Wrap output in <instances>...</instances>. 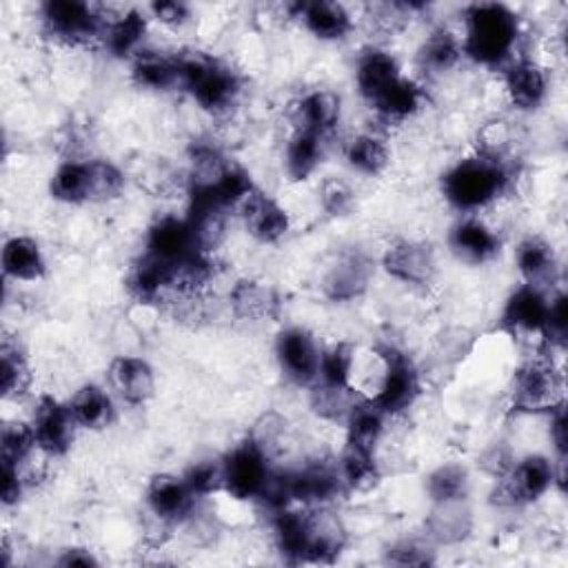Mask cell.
<instances>
[{"mask_svg": "<svg viewBox=\"0 0 568 568\" xmlns=\"http://www.w3.org/2000/svg\"><path fill=\"white\" fill-rule=\"evenodd\" d=\"M564 470L557 462L544 455H526L510 464V468L499 477V495L510 506H521L544 497L552 484L561 481Z\"/></svg>", "mask_w": 568, "mask_h": 568, "instance_id": "ba28073f", "label": "cell"}, {"mask_svg": "<svg viewBox=\"0 0 568 568\" xmlns=\"http://www.w3.org/2000/svg\"><path fill=\"white\" fill-rule=\"evenodd\" d=\"M515 266L526 280L524 284L544 288L555 280L559 262L550 242L539 235H528L515 248Z\"/></svg>", "mask_w": 568, "mask_h": 568, "instance_id": "d4e9b609", "label": "cell"}, {"mask_svg": "<svg viewBox=\"0 0 568 568\" xmlns=\"http://www.w3.org/2000/svg\"><path fill=\"white\" fill-rule=\"evenodd\" d=\"M273 473L271 457L246 439L222 459V490L233 499H262Z\"/></svg>", "mask_w": 568, "mask_h": 568, "instance_id": "52a82bcc", "label": "cell"}, {"mask_svg": "<svg viewBox=\"0 0 568 568\" xmlns=\"http://www.w3.org/2000/svg\"><path fill=\"white\" fill-rule=\"evenodd\" d=\"M550 297L544 288L532 284H521L508 297L501 322L515 335H539L544 339L548 322Z\"/></svg>", "mask_w": 568, "mask_h": 568, "instance_id": "5bb4252c", "label": "cell"}, {"mask_svg": "<svg viewBox=\"0 0 568 568\" xmlns=\"http://www.w3.org/2000/svg\"><path fill=\"white\" fill-rule=\"evenodd\" d=\"M146 508L162 524H178L186 519L195 508V493L184 477L160 473L146 486Z\"/></svg>", "mask_w": 568, "mask_h": 568, "instance_id": "9a60e30c", "label": "cell"}, {"mask_svg": "<svg viewBox=\"0 0 568 568\" xmlns=\"http://www.w3.org/2000/svg\"><path fill=\"white\" fill-rule=\"evenodd\" d=\"M51 195L67 204L91 202V160H64L51 175Z\"/></svg>", "mask_w": 568, "mask_h": 568, "instance_id": "d6a6232c", "label": "cell"}, {"mask_svg": "<svg viewBox=\"0 0 568 568\" xmlns=\"http://www.w3.org/2000/svg\"><path fill=\"white\" fill-rule=\"evenodd\" d=\"M384 271L404 284H428L437 273V257L430 244L419 240H399L382 257Z\"/></svg>", "mask_w": 568, "mask_h": 568, "instance_id": "4fadbf2b", "label": "cell"}, {"mask_svg": "<svg viewBox=\"0 0 568 568\" xmlns=\"http://www.w3.org/2000/svg\"><path fill=\"white\" fill-rule=\"evenodd\" d=\"M195 497H209L222 490V459H200L182 475Z\"/></svg>", "mask_w": 568, "mask_h": 568, "instance_id": "60d3db41", "label": "cell"}, {"mask_svg": "<svg viewBox=\"0 0 568 568\" xmlns=\"http://www.w3.org/2000/svg\"><path fill=\"white\" fill-rule=\"evenodd\" d=\"M399 75L397 58L379 47L362 51L355 62V87L368 104L377 100Z\"/></svg>", "mask_w": 568, "mask_h": 568, "instance_id": "7402d4cb", "label": "cell"}, {"mask_svg": "<svg viewBox=\"0 0 568 568\" xmlns=\"http://www.w3.org/2000/svg\"><path fill=\"white\" fill-rule=\"evenodd\" d=\"M240 215L244 220V229L248 231V235L262 244L280 242L291 229L286 209L277 200H273L260 191H255L240 206Z\"/></svg>", "mask_w": 568, "mask_h": 568, "instance_id": "2e32d148", "label": "cell"}, {"mask_svg": "<svg viewBox=\"0 0 568 568\" xmlns=\"http://www.w3.org/2000/svg\"><path fill=\"white\" fill-rule=\"evenodd\" d=\"M344 155L348 166L362 175H379L390 160L386 140L373 131H364L351 138L344 149Z\"/></svg>", "mask_w": 568, "mask_h": 568, "instance_id": "836d02e7", "label": "cell"}, {"mask_svg": "<svg viewBox=\"0 0 568 568\" xmlns=\"http://www.w3.org/2000/svg\"><path fill=\"white\" fill-rule=\"evenodd\" d=\"M0 388L4 399H20L31 388V366L18 342L4 339L0 348Z\"/></svg>", "mask_w": 568, "mask_h": 568, "instance_id": "e575fe53", "label": "cell"}, {"mask_svg": "<svg viewBox=\"0 0 568 568\" xmlns=\"http://www.w3.org/2000/svg\"><path fill=\"white\" fill-rule=\"evenodd\" d=\"M426 102V91L419 82L399 75L377 100L371 102L375 115L386 124H402L417 115Z\"/></svg>", "mask_w": 568, "mask_h": 568, "instance_id": "cb8c5ba5", "label": "cell"}, {"mask_svg": "<svg viewBox=\"0 0 568 568\" xmlns=\"http://www.w3.org/2000/svg\"><path fill=\"white\" fill-rule=\"evenodd\" d=\"M288 11L306 27L308 33L326 42L342 40L353 29L351 11L339 2H297L288 4Z\"/></svg>", "mask_w": 568, "mask_h": 568, "instance_id": "ffe728a7", "label": "cell"}, {"mask_svg": "<svg viewBox=\"0 0 568 568\" xmlns=\"http://www.w3.org/2000/svg\"><path fill=\"white\" fill-rule=\"evenodd\" d=\"M342 118V100L331 89H311L293 104L295 129L328 138Z\"/></svg>", "mask_w": 568, "mask_h": 568, "instance_id": "e0dca14e", "label": "cell"}, {"mask_svg": "<svg viewBox=\"0 0 568 568\" xmlns=\"http://www.w3.org/2000/svg\"><path fill=\"white\" fill-rule=\"evenodd\" d=\"M275 357L286 379L295 386H313L317 382L322 351L306 328H284L275 342Z\"/></svg>", "mask_w": 568, "mask_h": 568, "instance_id": "9c48e42d", "label": "cell"}, {"mask_svg": "<svg viewBox=\"0 0 568 568\" xmlns=\"http://www.w3.org/2000/svg\"><path fill=\"white\" fill-rule=\"evenodd\" d=\"M131 78L146 91H166L178 87V58L140 49L131 62Z\"/></svg>", "mask_w": 568, "mask_h": 568, "instance_id": "4dcf8cb0", "label": "cell"}, {"mask_svg": "<svg viewBox=\"0 0 568 568\" xmlns=\"http://www.w3.org/2000/svg\"><path fill=\"white\" fill-rule=\"evenodd\" d=\"M388 561L397 566H424V564H430L433 557L424 544L415 539H404L388 548Z\"/></svg>", "mask_w": 568, "mask_h": 568, "instance_id": "7bdbcfd3", "label": "cell"}, {"mask_svg": "<svg viewBox=\"0 0 568 568\" xmlns=\"http://www.w3.org/2000/svg\"><path fill=\"white\" fill-rule=\"evenodd\" d=\"M178 58V87L209 113H226L240 95V78L220 60L204 53Z\"/></svg>", "mask_w": 568, "mask_h": 568, "instance_id": "3957f363", "label": "cell"}, {"mask_svg": "<svg viewBox=\"0 0 568 568\" xmlns=\"http://www.w3.org/2000/svg\"><path fill=\"white\" fill-rule=\"evenodd\" d=\"M326 140L328 138L317 135L313 131L295 129L293 135L286 140V146H284V171H286V175L291 180H297V182L313 175L315 169L320 166L322 158H324Z\"/></svg>", "mask_w": 568, "mask_h": 568, "instance_id": "f1b7e54d", "label": "cell"}, {"mask_svg": "<svg viewBox=\"0 0 568 568\" xmlns=\"http://www.w3.org/2000/svg\"><path fill=\"white\" fill-rule=\"evenodd\" d=\"M36 446V437L29 422L11 419L4 422L0 433V462H13V464H29Z\"/></svg>", "mask_w": 568, "mask_h": 568, "instance_id": "f35d334b", "label": "cell"}, {"mask_svg": "<svg viewBox=\"0 0 568 568\" xmlns=\"http://www.w3.org/2000/svg\"><path fill=\"white\" fill-rule=\"evenodd\" d=\"M100 7L78 0H49L40 7V22L44 31L69 47H82L91 40H102L106 27Z\"/></svg>", "mask_w": 568, "mask_h": 568, "instance_id": "5b68a950", "label": "cell"}, {"mask_svg": "<svg viewBox=\"0 0 568 568\" xmlns=\"http://www.w3.org/2000/svg\"><path fill=\"white\" fill-rule=\"evenodd\" d=\"M0 262L4 277L13 282H36L47 271L40 244L29 235H11L2 246Z\"/></svg>", "mask_w": 568, "mask_h": 568, "instance_id": "484cf974", "label": "cell"}, {"mask_svg": "<svg viewBox=\"0 0 568 568\" xmlns=\"http://www.w3.org/2000/svg\"><path fill=\"white\" fill-rule=\"evenodd\" d=\"M353 375H355V348L351 344L337 342L326 351H322L320 375L315 384L331 386V388H353Z\"/></svg>", "mask_w": 568, "mask_h": 568, "instance_id": "8d00e7d4", "label": "cell"}, {"mask_svg": "<svg viewBox=\"0 0 568 568\" xmlns=\"http://www.w3.org/2000/svg\"><path fill=\"white\" fill-rule=\"evenodd\" d=\"M146 38V18L138 9H124L106 20L102 42L109 53L118 58H133Z\"/></svg>", "mask_w": 568, "mask_h": 568, "instance_id": "83f0119b", "label": "cell"}, {"mask_svg": "<svg viewBox=\"0 0 568 568\" xmlns=\"http://www.w3.org/2000/svg\"><path fill=\"white\" fill-rule=\"evenodd\" d=\"M229 306L231 311L251 322H264L273 320L280 313V297L273 286H268L262 280L244 277L237 280L229 291Z\"/></svg>", "mask_w": 568, "mask_h": 568, "instance_id": "603a6c76", "label": "cell"}, {"mask_svg": "<svg viewBox=\"0 0 568 568\" xmlns=\"http://www.w3.org/2000/svg\"><path fill=\"white\" fill-rule=\"evenodd\" d=\"M149 9H151V16L169 29H180L191 18L189 7L184 2H178V0H160V2H153Z\"/></svg>", "mask_w": 568, "mask_h": 568, "instance_id": "ee69618b", "label": "cell"}, {"mask_svg": "<svg viewBox=\"0 0 568 568\" xmlns=\"http://www.w3.org/2000/svg\"><path fill=\"white\" fill-rule=\"evenodd\" d=\"M109 382L118 397L131 406L146 404L155 393V375L146 359L120 355L109 366Z\"/></svg>", "mask_w": 568, "mask_h": 568, "instance_id": "d6986e66", "label": "cell"}, {"mask_svg": "<svg viewBox=\"0 0 568 568\" xmlns=\"http://www.w3.org/2000/svg\"><path fill=\"white\" fill-rule=\"evenodd\" d=\"M353 200H355V193L353 189L339 180V178H331L322 184V191H320V202H322V209L331 215H344L351 211L353 206Z\"/></svg>", "mask_w": 568, "mask_h": 568, "instance_id": "b9f144b4", "label": "cell"}, {"mask_svg": "<svg viewBox=\"0 0 568 568\" xmlns=\"http://www.w3.org/2000/svg\"><path fill=\"white\" fill-rule=\"evenodd\" d=\"M60 566H95L98 559L84 550V548H67L62 550V557L58 559Z\"/></svg>", "mask_w": 568, "mask_h": 568, "instance_id": "f6af8a7d", "label": "cell"}, {"mask_svg": "<svg viewBox=\"0 0 568 568\" xmlns=\"http://www.w3.org/2000/svg\"><path fill=\"white\" fill-rule=\"evenodd\" d=\"M462 49L473 62L488 69H504L517 58L521 27L517 16L499 2H477L464 9Z\"/></svg>", "mask_w": 568, "mask_h": 568, "instance_id": "6da1fadb", "label": "cell"}, {"mask_svg": "<svg viewBox=\"0 0 568 568\" xmlns=\"http://www.w3.org/2000/svg\"><path fill=\"white\" fill-rule=\"evenodd\" d=\"M510 180L513 175L506 160L477 153L455 162L442 175V193L457 211L477 213L501 197Z\"/></svg>", "mask_w": 568, "mask_h": 568, "instance_id": "7a4b0ae2", "label": "cell"}, {"mask_svg": "<svg viewBox=\"0 0 568 568\" xmlns=\"http://www.w3.org/2000/svg\"><path fill=\"white\" fill-rule=\"evenodd\" d=\"M36 446L47 457H60L69 450L75 433V422L69 413V406L58 402L53 395L38 397L33 413L29 417Z\"/></svg>", "mask_w": 568, "mask_h": 568, "instance_id": "30bf717a", "label": "cell"}, {"mask_svg": "<svg viewBox=\"0 0 568 568\" xmlns=\"http://www.w3.org/2000/svg\"><path fill=\"white\" fill-rule=\"evenodd\" d=\"M510 399L515 410L550 413L564 404V377L550 357L524 362L513 377Z\"/></svg>", "mask_w": 568, "mask_h": 568, "instance_id": "277c9868", "label": "cell"}, {"mask_svg": "<svg viewBox=\"0 0 568 568\" xmlns=\"http://www.w3.org/2000/svg\"><path fill=\"white\" fill-rule=\"evenodd\" d=\"M426 528H428V535L439 544L462 541L473 528V515L466 506V499L435 504L426 521Z\"/></svg>", "mask_w": 568, "mask_h": 568, "instance_id": "1f68e13d", "label": "cell"}, {"mask_svg": "<svg viewBox=\"0 0 568 568\" xmlns=\"http://www.w3.org/2000/svg\"><path fill=\"white\" fill-rule=\"evenodd\" d=\"M144 253L166 264H180L204 251H200L186 215H162L146 233Z\"/></svg>", "mask_w": 568, "mask_h": 568, "instance_id": "7c38bea8", "label": "cell"}, {"mask_svg": "<svg viewBox=\"0 0 568 568\" xmlns=\"http://www.w3.org/2000/svg\"><path fill=\"white\" fill-rule=\"evenodd\" d=\"M335 466H337L344 488H351V490H364V488L373 486L379 477L375 450H366L359 446L346 444L344 453Z\"/></svg>", "mask_w": 568, "mask_h": 568, "instance_id": "d590c367", "label": "cell"}, {"mask_svg": "<svg viewBox=\"0 0 568 568\" xmlns=\"http://www.w3.org/2000/svg\"><path fill=\"white\" fill-rule=\"evenodd\" d=\"M468 486V470L462 464H444L435 468L426 479V490L435 504L466 499Z\"/></svg>", "mask_w": 568, "mask_h": 568, "instance_id": "74e56055", "label": "cell"}, {"mask_svg": "<svg viewBox=\"0 0 568 568\" xmlns=\"http://www.w3.org/2000/svg\"><path fill=\"white\" fill-rule=\"evenodd\" d=\"M462 58H464L462 38L446 27L433 29L422 40L419 51H417L419 69L428 75H444V73L453 71Z\"/></svg>", "mask_w": 568, "mask_h": 568, "instance_id": "4316f807", "label": "cell"}, {"mask_svg": "<svg viewBox=\"0 0 568 568\" xmlns=\"http://www.w3.org/2000/svg\"><path fill=\"white\" fill-rule=\"evenodd\" d=\"M501 71H504V93L510 106L519 111H532L544 104L550 91V80L541 62L526 55H517Z\"/></svg>", "mask_w": 568, "mask_h": 568, "instance_id": "8fae6325", "label": "cell"}, {"mask_svg": "<svg viewBox=\"0 0 568 568\" xmlns=\"http://www.w3.org/2000/svg\"><path fill=\"white\" fill-rule=\"evenodd\" d=\"M373 275V264L364 253H346L342 255L324 275L322 288L324 295L333 302H348L359 297Z\"/></svg>", "mask_w": 568, "mask_h": 568, "instance_id": "44dd1931", "label": "cell"}, {"mask_svg": "<svg viewBox=\"0 0 568 568\" xmlns=\"http://www.w3.org/2000/svg\"><path fill=\"white\" fill-rule=\"evenodd\" d=\"M382 373L371 399L386 417L408 410L419 395V373L408 355L397 348H382Z\"/></svg>", "mask_w": 568, "mask_h": 568, "instance_id": "8992f818", "label": "cell"}, {"mask_svg": "<svg viewBox=\"0 0 568 568\" xmlns=\"http://www.w3.org/2000/svg\"><path fill=\"white\" fill-rule=\"evenodd\" d=\"M124 173L109 160H91V202H106L122 193Z\"/></svg>", "mask_w": 568, "mask_h": 568, "instance_id": "ab89813d", "label": "cell"}, {"mask_svg": "<svg viewBox=\"0 0 568 568\" xmlns=\"http://www.w3.org/2000/svg\"><path fill=\"white\" fill-rule=\"evenodd\" d=\"M448 246L459 260L468 264H484L497 255L499 235L484 220L468 215L455 222V226L450 229Z\"/></svg>", "mask_w": 568, "mask_h": 568, "instance_id": "ac0fdd59", "label": "cell"}, {"mask_svg": "<svg viewBox=\"0 0 568 568\" xmlns=\"http://www.w3.org/2000/svg\"><path fill=\"white\" fill-rule=\"evenodd\" d=\"M69 413L78 428L100 430L111 424L113 419V399L111 395L98 384L80 386L69 399Z\"/></svg>", "mask_w": 568, "mask_h": 568, "instance_id": "f546056e", "label": "cell"}]
</instances>
